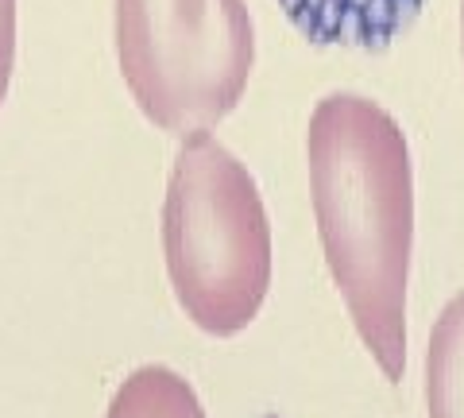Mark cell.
Masks as SVG:
<instances>
[{"instance_id": "obj_1", "label": "cell", "mask_w": 464, "mask_h": 418, "mask_svg": "<svg viewBox=\"0 0 464 418\" xmlns=\"http://www.w3.org/2000/svg\"><path fill=\"white\" fill-rule=\"evenodd\" d=\"M310 198L333 283L391 384L406 365V279L414 252V170L402 128L356 93L317 101Z\"/></svg>"}, {"instance_id": "obj_2", "label": "cell", "mask_w": 464, "mask_h": 418, "mask_svg": "<svg viewBox=\"0 0 464 418\" xmlns=\"http://www.w3.org/2000/svg\"><path fill=\"white\" fill-rule=\"evenodd\" d=\"M163 252L179 306L198 329L232 337L271 287V225L259 186L209 132L182 140L163 201Z\"/></svg>"}, {"instance_id": "obj_3", "label": "cell", "mask_w": 464, "mask_h": 418, "mask_svg": "<svg viewBox=\"0 0 464 418\" xmlns=\"http://www.w3.org/2000/svg\"><path fill=\"white\" fill-rule=\"evenodd\" d=\"M116 59L140 112L170 136L221 124L244 97L256 32L244 0H116Z\"/></svg>"}, {"instance_id": "obj_4", "label": "cell", "mask_w": 464, "mask_h": 418, "mask_svg": "<svg viewBox=\"0 0 464 418\" xmlns=\"http://www.w3.org/2000/svg\"><path fill=\"white\" fill-rule=\"evenodd\" d=\"M314 47L387 51L418 20L426 0H279Z\"/></svg>"}, {"instance_id": "obj_5", "label": "cell", "mask_w": 464, "mask_h": 418, "mask_svg": "<svg viewBox=\"0 0 464 418\" xmlns=\"http://www.w3.org/2000/svg\"><path fill=\"white\" fill-rule=\"evenodd\" d=\"M430 418H464V291L441 310L426 353Z\"/></svg>"}, {"instance_id": "obj_6", "label": "cell", "mask_w": 464, "mask_h": 418, "mask_svg": "<svg viewBox=\"0 0 464 418\" xmlns=\"http://www.w3.org/2000/svg\"><path fill=\"white\" fill-rule=\"evenodd\" d=\"M105 418H206V411L179 372L148 365L121 384Z\"/></svg>"}, {"instance_id": "obj_7", "label": "cell", "mask_w": 464, "mask_h": 418, "mask_svg": "<svg viewBox=\"0 0 464 418\" xmlns=\"http://www.w3.org/2000/svg\"><path fill=\"white\" fill-rule=\"evenodd\" d=\"M12 63H16V0H0V105L8 97Z\"/></svg>"}, {"instance_id": "obj_8", "label": "cell", "mask_w": 464, "mask_h": 418, "mask_svg": "<svg viewBox=\"0 0 464 418\" xmlns=\"http://www.w3.org/2000/svg\"><path fill=\"white\" fill-rule=\"evenodd\" d=\"M460 24H464V16H460Z\"/></svg>"}]
</instances>
